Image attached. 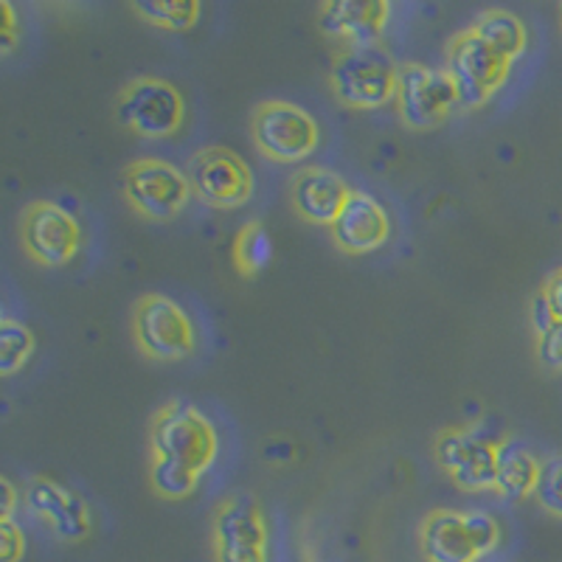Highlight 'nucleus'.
<instances>
[{
    "instance_id": "obj_21",
    "label": "nucleus",
    "mask_w": 562,
    "mask_h": 562,
    "mask_svg": "<svg viewBox=\"0 0 562 562\" xmlns=\"http://www.w3.org/2000/svg\"><path fill=\"white\" fill-rule=\"evenodd\" d=\"M234 262L243 276H259L273 262V237L262 223H248L234 239Z\"/></svg>"
},
{
    "instance_id": "obj_10",
    "label": "nucleus",
    "mask_w": 562,
    "mask_h": 562,
    "mask_svg": "<svg viewBox=\"0 0 562 562\" xmlns=\"http://www.w3.org/2000/svg\"><path fill=\"white\" fill-rule=\"evenodd\" d=\"M214 557L217 562H268V524L254 495H231L217 506L214 524Z\"/></svg>"
},
{
    "instance_id": "obj_8",
    "label": "nucleus",
    "mask_w": 562,
    "mask_h": 562,
    "mask_svg": "<svg viewBox=\"0 0 562 562\" xmlns=\"http://www.w3.org/2000/svg\"><path fill=\"white\" fill-rule=\"evenodd\" d=\"M133 333L138 349L147 358L164 360V363L186 360L198 346L192 318L186 315L180 304L158 293L138 299L133 315Z\"/></svg>"
},
{
    "instance_id": "obj_9",
    "label": "nucleus",
    "mask_w": 562,
    "mask_h": 562,
    "mask_svg": "<svg viewBox=\"0 0 562 562\" xmlns=\"http://www.w3.org/2000/svg\"><path fill=\"white\" fill-rule=\"evenodd\" d=\"M122 189L140 217L167 223L189 205L192 186L178 167L160 158H140L124 169Z\"/></svg>"
},
{
    "instance_id": "obj_25",
    "label": "nucleus",
    "mask_w": 562,
    "mask_h": 562,
    "mask_svg": "<svg viewBox=\"0 0 562 562\" xmlns=\"http://www.w3.org/2000/svg\"><path fill=\"white\" fill-rule=\"evenodd\" d=\"M26 554V537L14 518H0V562H20Z\"/></svg>"
},
{
    "instance_id": "obj_5",
    "label": "nucleus",
    "mask_w": 562,
    "mask_h": 562,
    "mask_svg": "<svg viewBox=\"0 0 562 562\" xmlns=\"http://www.w3.org/2000/svg\"><path fill=\"white\" fill-rule=\"evenodd\" d=\"M498 445L492 434L481 425L470 428H448L436 436L434 453L439 467L450 475L459 490L486 492L495 490V473H498Z\"/></svg>"
},
{
    "instance_id": "obj_3",
    "label": "nucleus",
    "mask_w": 562,
    "mask_h": 562,
    "mask_svg": "<svg viewBox=\"0 0 562 562\" xmlns=\"http://www.w3.org/2000/svg\"><path fill=\"white\" fill-rule=\"evenodd\" d=\"M335 97L349 108L374 110L396 99L400 65L380 43L346 45L333 65Z\"/></svg>"
},
{
    "instance_id": "obj_24",
    "label": "nucleus",
    "mask_w": 562,
    "mask_h": 562,
    "mask_svg": "<svg viewBox=\"0 0 562 562\" xmlns=\"http://www.w3.org/2000/svg\"><path fill=\"white\" fill-rule=\"evenodd\" d=\"M535 501L551 518L562 520V456H551L540 464V481H537Z\"/></svg>"
},
{
    "instance_id": "obj_18",
    "label": "nucleus",
    "mask_w": 562,
    "mask_h": 562,
    "mask_svg": "<svg viewBox=\"0 0 562 562\" xmlns=\"http://www.w3.org/2000/svg\"><path fill=\"white\" fill-rule=\"evenodd\" d=\"M540 464L537 456L526 448L524 441L501 439L498 445V473H495V492L504 501L535 498L537 481H540Z\"/></svg>"
},
{
    "instance_id": "obj_12",
    "label": "nucleus",
    "mask_w": 562,
    "mask_h": 562,
    "mask_svg": "<svg viewBox=\"0 0 562 562\" xmlns=\"http://www.w3.org/2000/svg\"><path fill=\"white\" fill-rule=\"evenodd\" d=\"M189 186L211 209H239L254 194V172L234 149L205 147L189 160Z\"/></svg>"
},
{
    "instance_id": "obj_4",
    "label": "nucleus",
    "mask_w": 562,
    "mask_h": 562,
    "mask_svg": "<svg viewBox=\"0 0 562 562\" xmlns=\"http://www.w3.org/2000/svg\"><path fill=\"white\" fill-rule=\"evenodd\" d=\"M115 119L140 138H167L183 124L186 99L167 79L138 77L119 90Z\"/></svg>"
},
{
    "instance_id": "obj_16",
    "label": "nucleus",
    "mask_w": 562,
    "mask_h": 562,
    "mask_svg": "<svg viewBox=\"0 0 562 562\" xmlns=\"http://www.w3.org/2000/svg\"><path fill=\"white\" fill-rule=\"evenodd\" d=\"M391 7L385 0H329L318 9V26L326 37L346 45L380 43L389 26Z\"/></svg>"
},
{
    "instance_id": "obj_2",
    "label": "nucleus",
    "mask_w": 562,
    "mask_h": 562,
    "mask_svg": "<svg viewBox=\"0 0 562 562\" xmlns=\"http://www.w3.org/2000/svg\"><path fill=\"white\" fill-rule=\"evenodd\" d=\"M220 439L214 425L192 403L172 400L158 411L153 422V459L178 464L200 475L214 464Z\"/></svg>"
},
{
    "instance_id": "obj_23",
    "label": "nucleus",
    "mask_w": 562,
    "mask_h": 562,
    "mask_svg": "<svg viewBox=\"0 0 562 562\" xmlns=\"http://www.w3.org/2000/svg\"><path fill=\"white\" fill-rule=\"evenodd\" d=\"M149 484H153V490L158 492L160 498L183 501L198 490L200 475L189 473V470H183V467L178 464H167V461L153 459V467H149Z\"/></svg>"
},
{
    "instance_id": "obj_1",
    "label": "nucleus",
    "mask_w": 562,
    "mask_h": 562,
    "mask_svg": "<svg viewBox=\"0 0 562 562\" xmlns=\"http://www.w3.org/2000/svg\"><path fill=\"white\" fill-rule=\"evenodd\" d=\"M422 554L428 562H479L501 543V526L484 509H436L422 520Z\"/></svg>"
},
{
    "instance_id": "obj_29",
    "label": "nucleus",
    "mask_w": 562,
    "mask_h": 562,
    "mask_svg": "<svg viewBox=\"0 0 562 562\" xmlns=\"http://www.w3.org/2000/svg\"><path fill=\"white\" fill-rule=\"evenodd\" d=\"M543 295L549 299L551 310H554L557 318L562 321V268L554 270V273L549 276V281H546V288H543Z\"/></svg>"
},
{
    "instance_id": "obj_27",
    "label": "nucleus",
    "mask_w": 562,
    "mask_h": 562,
    "mask_svg": "<svg viewBox=\"0 0 562 562\" xmlns=\"http://www.w3.org/2000/svg\"><path fill=\"white\" fill-rule=\"evenodd\" d=\"M18 12L9 0H0V52L9 54L18 45Z\"/></svg>"
},
{
    "instance_id": "obj_19",
    "label": "nucleus",
    "mask_w": 562,
    "mask_h": 562,
    "mask_svg": "<svg viewBox=\"0 0 562 562\" xmlns=\"http://www.w3.org/2000/svg\"><path fill=\"white\" fill-rule=\"evenodd\" d=\"M470 29H473L481 40H486L495 52H501L506 59H512V63L518 57H524L526 45H529V34H526L524 20H520L518 14L506 12V9H486V12H481L479 18L473 20V26Z\"/></svg>"
},
{
    "instance_id": "obj_7",
    "label": "nucleus",
    "mask_w": 562,
    "mask_h": 562,
    "mask_svg": "<svg viewBox=\"0 0 562 562\" xmlns=\"http://www.w3.org/2000/svg\"><path fill=\"white\" fill-rule=\"evenodd\" d=\"M450 79L459 88L464 108H481L495 97V90L504 88L509 79L512 59L495 52L486 40H481L473 29L456 34L448 45V68Z\"/></svg>"
},
{
    "instance_id": "obj_6",
    "label": "nucleus",
    "mask_w": 562,
    "mask_h": 562,
    "mask_svg": "<svg viewBox=\"0 0 562 562\" xmlns=\"http://www.w3.org/2000/svg\"><path fill=\"white\" fill-rule=\"evenodd\" d=\"M250 135L270 160L295 164L318 149V122L293 102H262L250 115Z\"/></svg>"
},
{
    "instance_id": "obj_11",
    "label": "nucleus",
    "mask_w": 562,
    "mask_h": 562,
    "mask_svg": "<svg viewBox=\"0 0 562 562\" xmlns=\"http://www.w3.org/2000/svg\"><path fill=\"white\" fill-rule=\"evenodd\" d=\"M396 104H400V115L408 127L428 130L445 122L461 104V97L445 68L405 63L400 65Z\"/></svg>"
},
{
    "instance_id": "obj_17",
    "label": "nucleus",
    "mask_w": 562,
    "mask_h": 562,
    "mask_svg": "<svg viewBox=\"0 0 562 562\" xmlns=\"http://www.w3.org/2000/svg\"><path fill=\"white\" fill-rule=\"evenodd\" d=\"M349 194L351 189L346 180L326 167H307L293 178V209L307 223L333 228Z\"/></svg>"
},
{
    "instance_id": "obj_26",
    "label": "nucleus",
    "mask_w": 562,
    "mask_h": 562,
    "mask_svg": "<svg viewBox=\"0 0 562 562\" xmlns=\"http://www.w3.org/2000/svg\"><path fill=\"white\" fill-rule=\"evenodd\" d=\"M537 355H540L543 366L562 371V321L560 318H557L543 335H537Z\"/></svg>"
},
{
    "instance_id": "obj_14",
    "label": "nucleus",
    "mask_w": 562,
    "mask_h": 562,
    "mask_svg": "<svg viewBox=\"0 0 562 562\" xmlns=\"http://www.w3.org/2000/svg\"><path fill=\"white\" fill-rule=\"evenodd\" d=\"M23 504L63 543H82L85 537L93 531V515H90V506L85 504L82 495L54 479L40 475V479L29 481L26 492H23Z\"/></svg>"
},
{
    "instance_id": "obj_28",
    "label": "nucleus",
    "mask_w": 562,
    "mask_h": 562,
    "mask_svg": "<svg viewBox=\"0 0 562 562\" xmlns=\"http://www.w3.org/2000/svg\"><path fill=\"white\" fill-rule=\"evenodd\" d=\"M554 321H557L554 310H551L549 299H546L543 290H540V293L535 295V301H531V324H535V333L543 335Z\"/></svg>"
},
{
    "instance_id": "obj_20",
    "label": "nucleus",
    "mask_w": 562,
    "mask_h": 562,
    "mask_svg": "<svg viewBox=\"0 0 562 562\" xmlns=\"http://www.w3.org/2000/svg\"><path fill=\"white\" fill-rule=\"evenodd\" d=\"M133 12L149 26L167 29V32H189L200 20L203 7L198 0H135Z\"/></svg>"
},
{
    "instance_id": "obj_22",
    "label": "nucleus",
    "mask_w": 562,
    "mask_h": 562,
    "mask_svg": "<svg viewBox=\"0 0 562 562\" xmlns=\"http://www.w3.org/2000/svg\"><path fill=\"white\" fill-rule=\"evenodd\" d=\"M34 355V333L23 321L3 318L0 321V374L12 378Z\"/></svg>"
},
{
    "instance_id": "obj_30",
    "label": "nucleus",
    "mask_w": 562,
    "mask_h": 562,
    "mask_svg": "<svg viewBox=\"0 0 562 562\" xmlns=\"http://www.w3.org/2000/svg\"><path fill=\"white\" fill-rule=\"evenodd\" d=\"M18 506V486L9 479H0V518H14Z\"/></svg>"
},
{
    "instance_id": "obj_13",
    "label": "nucleus",
    "mask_w": 562,
    "mask_h": 562,
    "mask_svg": "<svg viewBox=\"0 0 562 562\" xmlns=\"http://www.w3.org/2000/svg\"><path fill=\"white\" fill-rule=\"evenodd\" d=\"M20 243L37 265L59 268V265H68L79 254L82 228H79V220L65 205L52 203V200H37V203L23 211Z\"/></svg>"
},
{
    "instance_id": "obj_31",
    "label": "nucleus",
    "mask_w": 562,
    "mask_h": 562,
    "mask_svg": "<svg viewBox=\"0 0 562 562\" xmlns=\"http://www.w3.org/2000/svg\"><path fill=\"white\" fill-rule=\"evenodd\" d=\"M560 29H562V12H560Z\"/></svg>"
},
{
    "instance_id": "obj_15",
    "label": "nucleus",
    "mask_w": 562,
    "mask_h": 562,
    "mask_svg": "<svg viewBox=\"0 0 562 562\" xmlns=\"http://www.w3.org/2000/svg\"><path fill=\"white\" fill-rule=\"evenodd\" d=\"M391 237V217L385 205L369 192H351L344 211L333 223V239L344 254L363 256L383 248Z\"/></svg>"
}]
</instances>
